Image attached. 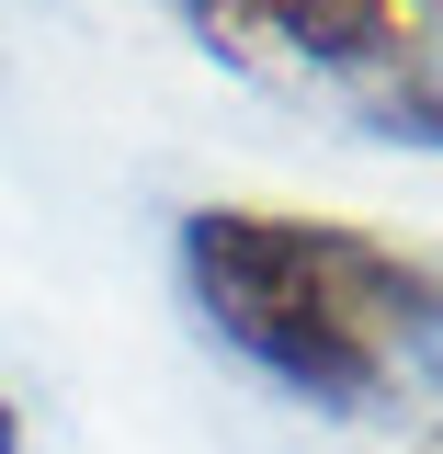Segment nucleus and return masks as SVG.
I'll list each match as a JSON object with an SVG mask.
<instances>
[{
    "instance_id": "nucleus-1",
    "label": "nucleus",
    "mask_w": 443,
    "mask_h": 454,
    "mask_svg": "<svg viewBox=\"0 0 443 454\" xmlns=\"http://www.w3.org/2000/svg\"><path fill=\"white\" fill-rule=\"evenodd\" d=\"M194 318L307 409H398L443 387V262L352 216L194 205L182 216Z\"/></svg>"
},
{
    "instance_id": "nucleus-2",
    "label": "nucleus",
    "mask_w": 443,
    "mask_h": 454,
    "mask_svg": "<svg viewBox=\"0 0 443 454\" xmlns=\"http://www.w3.org/2000/svg\"><path fill=\"white\" fill-rule=\"evenodd\" d=\"M227 68L250 80H319V91H376L387 68L443 35V0H170Z\"/></svg>"
},
{
    "instance_id": "nucleus-3",
    "label": "nucleus",
    "mask_w": 443,
    "mask_h": 454,
    "mask_svg": "<svg viewBox=\"0 0 443 454\" xmlns=\"http://www.w3.org/2000/svg\"><path fill=\"white\" fill-rule=\"evenodd\" d=\"M352 114L376 125V137H398V148H443V35L409 68H387L376 91H352Z\"/></svg>"
},
{
    "instance_id": "nucleus-4",
    "label": "nucleus",
    "mask_w": 443,
    "mask_h": 454,
    "mask_svg": "<svg viewBox=\"0 0 443 454\" xmlns=\"http://www.w3.org/2000/svg\"><path fill=\"white\" fill-rule=\"evenodd\" d=\"M0 454H23V409L12 397H0Z\"/></svg>"
},
{
    "instance_id": "nucleus-5",
    "label": "nucleus",
    "mask_w": 443,
    "mask_h": 454,
    "mask_svg": "<svg viewBox=\"0 0 443 454\" xmlns=\"http://www.w3.org/2000/svg\"><path fill=\"white\" fill-rule=\"evenodd\" d=\"M421 454H443V432H432V443H421Z\"/></svg>"
}]
</instances>
